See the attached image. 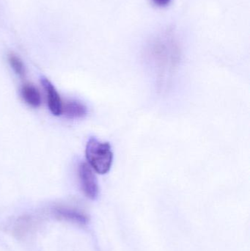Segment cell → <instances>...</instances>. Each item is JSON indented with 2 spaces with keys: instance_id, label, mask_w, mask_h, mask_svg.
<instances>
[{
  "instance_id": "cell-1",
  "label": "cell",
  "mask_w": 250,
  "mask_h": 251,
  "mask_svg": "<svg viewBox=\"0 0 250 251\" xmlns=\"http://www.w3.org/2000/svg\"><path fill=\"white\" fill-rule=\"evenodd\" d=\"M86 158L90 166L99 174H106L113 165V153L111 146L95 137H91L86 146Z\"/></svg>"
},
{
  "instance_id": "cell-2",
  "label": "cell",
  "mask_w": 250,
  "mask_h": 251,
  "mask_svg": "<svg viewBox=\"0 0 250 251\" xmlns=\"http://www.w3.org/2000/svg\"><path fill=\"white\" fill-rule=\"evenodd\" d=\"M79 177L81 187L87 197L96 199L98 196V184L92 168L88 164H81L79 167Z\"/></svg>"
},
{
  "instance_id": "cell-3",
  "label": "cell",
  "mask_w": 250,
  "mask_h": 251,
  "mask_svg": "<svg viewBox=\"0 0 250 251\" xmlns=\"http://www.w3.org/2000/svg\"><path fill=\"white\" fill-rule=\"evenodd\" d=\"M41 84L46 93L48 109L54 116H59L62 115L63 102L60 95L54 85L46 78H41Z\"/></svg>"
},
{
  "instance_id": "cell-4",
  "label": "cell",
  "mask_w": 250,
  "mask_h": 251,
  "mask_svg": "<svg viewBox=\"0 0 250 251\" xmlns=\"http://www.w3.org/2000/svg\"><path fill=\"white\" fill-rule=\"evenodd\" d=\"M62 114L68 119H83L88 114V108L85 104L76 100H70L63 104Z\"/></svg>"
},
{
  "instance_id": "cell-5",
  "label": "cell",
  "mask_w": 250,
  "mask_h": 251,
  "mask_svg": "<svg viewBox=\"0 0 250 251\" xmlns=\"http://www.w3.org/2000/svg\"><path fill=\"white\" fill-rule=\"evenodd\" d=\"M54 214L60 219L66 220L76 224H85L88 222V218L87 215L70 208L62 207V206L56 207L54 209Z\"/></svg>"
},
{
  "instance_id": "cell-6",
  "label": "cell",
  "mask_w": 250,
  "mask_h": 251,
  "mask_svg": "<svg viewBox=\"0 0 250 251\" xmlns=\"http://www.w3.org/2000/svg\"><path fill=\"white\" fill-rule=\"evenodd\" d=\"M21 94L25 102L30 107L37 108L41 104V97L38 90L31 84H25L21 90Z\"/></svg>"
},
{
  "instance_id": "cell-7",
  "label": "cell",
  "mask_w": 250,
  "mask_h": 251,
  "mask_svg": "<svg viewBox=\"0 0 250 251\" xmlns=\"http://www.w3.org/2000/svg\"><path fill=\"white\" fill-rule=\"evenodd\" d=\"M8 62L12 69H13L15 73L18 76H21V77H23V76H25L26 71H25L24 65H23L22 60L17 55L13 54V53L9 54Z\"/></svg>"
},
{
  "instance_id": "cell-8",
  "label": "cell",
  "mask_w": 250,
  "mask_h": 251,
  "mask_svg": "<svg viewBox=\"0 0 250 251\" xmlns=\"http://www.w3.org/2000/svg\"><path fill=\"white\" fill-rule=\"evenodd\" d=\"M31 224H32V222H31L30 218H22L21 221H19L17 228H16L18 233L21 234V233L26 232L27 230H29V226H31Z\"/></svg>"
},
{
  "instance_id": "cell-9",
  "label": "cell",
  "mask_w": 250,
  "mask_h": 251,
  "mask_svg": "<svg viewBox=\"0 0 250 251\" xmlns=\"http://www.w3.org/2000/svg\"><path fill=\"white\" fill-rule=\"evenodd\" d=\"M151 1L157 7H165L171 3L172 0H151Z\"/></svg>"
}]
</instances>
